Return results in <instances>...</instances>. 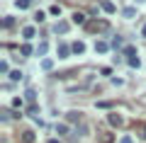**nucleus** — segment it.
I'll return each mask as SVG.
<instances>
[{"label":"nucleus","mask_w":146,"mask_h":143,"mask_svg":"<svg viewBox=\"0 0 146 143\" xmlns=\"http://www.w3.org/2000/svg\"><path fill=\"white\" fill-rule=\"evenodd\" d=\"M107 27H110V24H107L105 20H90L88 24H85V29H88V32H105Z\"/></svg>","instance_id":"nucleus-1"},{"label":"nucleus","mask_w":146,"mask_h":143,"mask_svg":"<svg viewBox=\"0 0 146 143\" xmlns=\"http://www.w3.org/2000/svg\"><path fill=\"white\" fill-rule=\"evenodd\" d=\"M107 121L112 124V126H122V124H124V119H122L117 112H110V114H107Z\"/></svg>","instance_id":"nucleus-2"},{"label":"nucleus","mask_w":146,"mask_h":143,"mask_svg":"<svg viewBox=\"0 0 146 143\" xmlns=\"http://www.w3.org/2000/svg\"><path fill=\"white\" fill-rule=\"evenodd\" d=\"M71 22H73V24H88V17H85L83 15V12H73V17H71Z\"/></svg>","instance_id":"nucleus-3"},{"label":"nucleus","mask_w":146,"mask_h":143,"mask_svg":"<svg viewBox=\"0 0 146 143\" xmlns=\"http://www.w3.org/2000/svg\"><path fill=\"white\" fill-rule=\"evenodd\" d=\"M20 143H34V131H29V129L22 131L20 133Z\"/></svg>","instance_id":"nucleus-4"},{"label":"nucleus","mask_w":146,"mask_h":143,"mask_svg":"<svg viewBox=\"0 0 146 143\" xmlns=\"http://www.w3.org/2000/svg\"><path fill=\"white\" fill-rule=\"evenodd\" d=\"M73 49L68 44H58V58H68V53H71Z\"/></svg>","instance_id":"nucleus-5"},{"label":"nucleus","mask_w":146,"mask_h":143,"mask_svg":"<svg viewBox=\"0 0 146 143\" xmlns=\"http://www.w3.org/2000/svg\"><path fill=\"white\" fill-rule=\"evenodd\" d=\"M100 7H102L105 12H110V15H112V12H117V7L112 5V3H110V0H100Z\"/></svg>","instance_id":"nucleus-6"},{"label":"nucleus","mask_w":146,"mask_h":143,"mask_svg":"<svg viewBox=\"0 0 146 143\" xmlns=\"http://www.w3.org/2000/svg\"><path fill=\"white\" fill-rule=\"evenodd\" d=\"M71 49H73V53H78V56H80V53L85 51V44H83V41H73Z\"/></svg>","instance_id":"nucleus-7"},{"label":"nucleus","mask_w":146,"mask_h":143,"mask_svg":"<svg viewBox=\"0 0 146 143\" xmlns=\"http://www.w3.org/2000/svg\"><path fill=\"white\" fill-rule=\"evenodd\" d=\"M54 32H56V34H66V32H68V22H56Z\"/></svg>","instance_id":"nucleus-8"},{"label":"nucleus","mask_w":146,"mask_h":143,"mask_svg":"<svg viewBox=\"0 0 146 143\" xmlns=\"http://www.w3.org/2000/svg\"><path fill=\"white\" fill-rule=\"evenodd\" d=\"M107 49H110V46L105 44V41H95V51H98V53H105Z\"/></svg>","instance_id":"nucleus-9"},{"label":"nucleus","mask_w":146,"mask_h":143,"mask_svg":"<svg viewBox=\"0 0 146 143\" xmlns=\"http://www.w3.org/2000/svg\"><path fill=\"white\" fill-rule=\"evenodd\" d=\"M22 36H25V39L29 41L32 36H34V27H25V29H22Z\"/></svg>","instance_id":"nucleus-10"},{"label":"nucleus","mask_w":146,"mask_h":143,"mask_svg":"<svg viewBox=\"0 0 146 143\" xmlns=\"http://www.w3.org/2000/svg\"><path fill=\"white\" fill-rule=\"evenodd\" d=\"M42 68H44V71H51V68H54V61H51V58H44V61H42Z\"/></svg>","instance_id":"nucleus-11"},{"label":"nucleus","mask_w":146,"mask_h":143,"mask_svg":"<svg viewBox=\"0 0 146 143\" xmlns=\"http://www.w3.org/2000/svg\"><path fill=\"white\" fill-rule=\"evenodd\" d=\"M56 133H58V136H66V133H68V126H66V124H58V126H56Z\"/></svg>","instance_id":"nucleus-12"},{"label":"nucleus","mask_w":146,"mask_h":143,"mask_svg":"<svg viewBox=\"0 0 146 143\" xmlns=\"http://www.w3.org/2000/svg\"><path fill=\"white\" fill-rule=\"evenodd\" d=\"M127 61H129V66H131V68H139V66H141L139 56H131V58H127Z\"/></svg>","instance_id":"nucleus-13"},{"label":"nucleus","mask_w":146,"mask_h":143,"mask_svg":"<svg viewBox=\"0 0 146 143\" xmlns=\"http://www.w3.org/2000/svg\"><path fill=\"white\" fill-rule=\"evenodd\" d=\"M122 15H124V17H129V20H131V17L136 15V10H134V7H124V12H122Z\"/></svg>","instance_id":"nucleus-14"},{"label":"nucleus","mask_w":146,"mask_h":143,"mask_svg":"<svg viewBox=\"0 0 146 143\" xmlns=\"http://www.w3.org/2000/svg\"><path fill=\"white\" fill-rule=\"evenodd\" d=\"M15 5L20 7V10H27V7H29V0H17Z\"/></svg>","instance_id":"nucleus-15"},{"label":"nucleus","mask_w":146,"mask_h":143,"mask_svg":"<svg viewBox=\"0 0 146 143\" xmlns=\"http://www.w3.org/2000/svg\"><path fill=\"white\" fill-rule=\"evenodd\" d=\"M20 51H22V56H29V53H32V46H29V44H22Z\"/></svg>","instance_id":"nucleus-16"},{"label":"nucleus","mask_w":146,"mask_h":143,"mask_svg":"<svg viewBox=\"0 0 146 143\" xmlns=\"http://www.w3.org/2000/svg\"><path fill=\"white\" fill-rule=\"evenodd\" d=\"M80 119V112H68V121H78Z\"/></svg>","instance_id":"nucleus-17"},{"label":"nucleus","mask_w":146,"mask_h":143,"mask_svg":"<svg viewBox=\"0 0 146 143\" xmlns=\"http://www.w3.org/2000/svg\"><path fill=\"white\" fill-rule=\"evenodd\" d=\"M36 53H39V56H44V53H46V44H44V41L39 44V49H36Z\"/></svg>","instance_id":"nucleus-18"},{"label":"nucleus","mask_w":146,"mask_h":143,"mask_svg":"<svg viewBox=\"0 0 146 143\" xmlns=\"http://www.w3.org/2000/svg\"><path fill=\"white\" fill-rule=\"evenodd\" d=\"M25 97H27V102H34V90H27Z\"/></svg>","instance_id":"nucleus-19"},{"label":"nucleus","mask_w":146,"mask_h":143,"mask_svg":"<svg viewBox=\"0 0 146 143\" xmlns=\"http://www.w3.org/2000/svg\"><path fill=\"white\" fill-rule=\"evenodd\" d=\"M49 12H51V15H61V7H58V5H51V7H49Z\"/></svg>","instance_id":"nucleus-20"},{"label":"nucleus","mask_w":146,"mask_h":143,"mask_svg":"<svg viewBox=\"0 0 146 143\" xmlns=\"http://www.w3.org/2000/svg\"><path fill=\"white\" fill-rule=\"evenodd\" d=\"M12 24H15V20H12V17H5V22H3V27H7V29H10Z\"/></svg>","instance_id":"nucleus-21"},{"label":"nucleus","mask_w":146,"mask_h":143,"mask_svg":"<svg viewBox=\"0 0 146 143\" xmlns=\"http://www.w3.org/2000/svg\"><path fill=\"white\" fill-rule=\"evenodd\" d=\"M44 17H46L44 12H34V22H44Z\"/></svg>","instance_id":"nucleus-22"},{"label":"nucleus","mask_w":146,"mask_h":143,"mask_svg":"<svg viewBox=\"0 0 146 143\" xmlns=\"http://www.w3.org/2000/svg\"><path fill=\"white\" fill-rule=\"evenodd\" d=\"M20 78H22L20 71H12V73H10V80H20Z\"/></svg>","instance_id":"nucleus-23"},{"label":"nucleus","mask_w":146,"mask_h":143,"mask_svg":"<svg viewBox=\"0 0 146 143\" xmlns=\"http://www.w3.org/2000/svg\"><path fill=\"white\" fill-rule=\"evenodd\" d=\"M12 107H15V109H22V100L15 97V100H12Z\"/></svg>","instance_id":"nucleus-24"},{"label":"nucleus","mask_w":146,"mask_h":143,"mask_svg":"<svg viewBox=\"0 0 146 143\" xmlns=\"http://www.w3.org/2000/svg\"><path fill=\"white\" fill-rule=\"evenodd\" d=\"M7 71H10V66H7V61H3L0 63V73H7Z\"/></svg>","instance_id":"nucleus-25"},{"label":"nucleus","mask_w":146,"mask_h":143,"mask_svg":"<svg viewBox=\"0 0 146 143\" xmlns=\"http://www.w3.org/2000/svg\"><path fill=\"white\" fill-rule=\"evenodd\" d=\"M119 143H134V138H131V136H122Z\"/></svg>","instance_id":"nucleus-26"},{"label":"nucleus","mask_w":146,"mask_h":143,"mask_svg":"<svg viewBox=\"0 0 146 143\" xmlns=\"http://www.w3.org/2000/svg\"><path fill=\"white\" fill-rule=\"evenodd\" d=\"M139 131H141L139 136H141V138H144V141H146V126H139Z\"/></svg>","instance_id":"nucleus-27"},{"label":"nucleus","mask_w":146,"mask_h":143,"mask_svg":"<svg viewBox=\"0 0 146 143\" xmlns=\"http://www.w3.org/2000/svg\"><path fill=\"white\" fill-rule=\"evenodd\" d=\"M49 143H61V141H58V138H49Z\"/></svg>","instance_id":"nucleus-28"},{"label":"nucleus","mask_w":146,"mask_h":143,"mask_svg":"<svg viewBox=\"0 0 146 143\" xmlns=\"http://www.w3.org/2000/svg\"><path fill=\"white\" fill-rule=\"evenodd\" d=\"M141 36H146V24H144V27H141Z\"/></svg>","instance_id":"nucleus-29"},{"label":"nucleus","mask_w":146,"mask_h":143,"mask_svg":"<svg viewBox=\"0 0 146 143\" xmlns=\"http://www.w3.org/2000/svg\"><path fill=\"white\" fill-rule=\"evenodd\" d=\"M139 3H144V0H139Z\"/></svg>","instance_id":"nucleus-30"},{"label":"nucleus","mask_w":146,"mask_h":143,"mask_svg":"<svg viewBox=\"0 0 146 143\" xmlns=\"http://www.w3.org/2000/svg\"><path fill=\"white\" fill-rule=\"evenodd\" d=\"M29 3H32V0H29Z\"/></svg>","instance_id":"nucleus-31"}]
</instances>
